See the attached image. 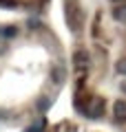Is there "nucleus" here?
<instances>
[{"label": "nucleus", "instance_id": "nucleus-5", "mask_svg": "<svg viewBox=\"0 0 126 132\" xmlns=\"http://www.w3.org/2000/svg\"><path fill=\"white\" fill-rule=\"evenodd\" d=\"M0 35L2 38H13V35H18V29L16 27H0Z\"/></svg>", "mask_w": 126, "mask_h": 132}, {"label": "nucleus", "instance_id": "nucleus-3", "mask_svg": "<svg viewBox=\"0 0 126 132\" xmlns=\"http://www.w3.org/2000/svg\"><path fill=\"white\" fill-rule=\"evenodd\" d=\"M73 66L78 68V71L89 68V53L86 51H75L73 53Z\"/></svg>", "mask_w": 126, "mask_h": 132}, {"label": "nucleus", "instance_id": "nucleus-9", "mask_svg": "<svg viewBox=\"0 0 126 132\" xmlns=\"http://www.w3.org/2000/svg\"><path fill=\"white\" fill-rule=\"evenodd\" d=\"M111 2H113V5H124L126 0H111Z\"/></svg>", "mask_w": 126, "mask_h": 132}, {"label": "nucleus", "instance_id": "nucleus-7", "mask_svg": "<svg viewBox=\"0 0 126 132\" xmlns=\"http://www.w3.org/2000/svg\"><path fill=\"white\" fill-rule=\"evenodd\" d=\"M42 128H44V121L40 119V121H36V126L29 128V132H42Z\"/></svg>", "mask_w": 126, "mask_h": 132}, {"label": "nucleus", "instance_id": "nucleus-1", "mask_svg": "<svg viewBox=\"0 0 126 132\" xmlns=\"http://www.w3.org/2000/svg\"><path fill=\"white\" fill-rule=\"evenodd\" d=\"M104 110H106V99L104 97H91L89 99V104H86V108H84V114L89 119H100L104 114Z\"/></svg>", "mask_w": 126, "mask_h": 132}, {"label": "nucleus", "instance_id": "nucleus-2", "mask_svg": "<svg viewBox=\"0 0 126 132\" xmlns=\"http://www.w3.org/2000/svg\"><path fill=\"white\" fill-rule=\"evenodd\" d=\"M113 117H115L117 123H126V101L117 99L113 104Z\"/></svg>", "mask_w": 126, "mask_h": 132}, {"label": "nucleus", "instance_id": "nucleus-4", "mask_svg": "<svg viewBox=\"0 0 126 132\" xmlns=\"http://www.w3.org/2000/svg\"><path fill=\"white\" fill-rule=\"evenodd\" d=\"M113 18H115L117 22L126 24V2H124V5H117L115 9H113Z\"/></svg>", "mask_w": 126, "mask_h": 132}, {"label": "nucleus", "instance_id": "nucleus-8", "mask_svg": "<svg viewBox=\"0 0 126 132\" xmlns=\"http://www.w3.org/2000/svg\"><path fill=\"white\" fill-rule=\"evenodd\" d=\"M120 88H122V93L126 95V79H124V81H122V84H120Z\"/></svg>", "mask_w": 126, "mask_h": 132}, {"label": "nucleus", "instance_id": "nucleus-6", "mask_svg": "<svg viewBox=\"0 0 126 132\" xmlns=\"http://www.w3.org/2000/svg\"><path fill=\"white\" fill-rule=\"evenodd\" d=\"M115 71L120 73V75H124V77H126V57H122V60L115 64Z\"/></svg>", "mask_w": 126, "mask_h": 132}]
</instances>
